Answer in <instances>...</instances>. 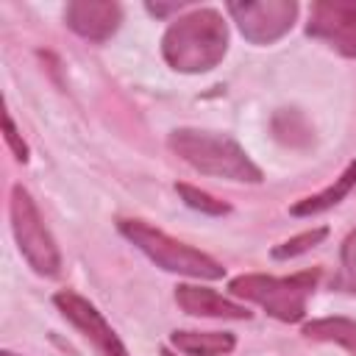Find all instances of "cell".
<instances>
[{"instance_id":"cell-8","label":"cell","mask_w":356,"mask_h":356,"mask_svg":"<svg viewBox=\"0 0 356 356\" xmlns=\"http://www.w3.org/2000/svg\"><path fill=\"white\" fill-rule=\"evenodd\" d=\"M306 36L345 58H356V0H314L309 6Z\"/></svg>"},{"instance_id":"cell-10","label":"cell","mask_w":356,"mask_h":356,"mask_svg":"<svg viewBox=\"0 0 356 356\" xmlns=\"http://www.w3.org/2000/svg\"><path fill=\"white\" fill-rule=\"evenodd\" d=\"M172 298L178 309L189 317H209V320H250L253 317V312L245 303L225 298L217 289L203 286V284H178Z\"/></svg>"},{"instance_id":"cell-3","label":"cell","mask_w":356,"mask_h":356,"mask_svg":"<svg viewBox=\"0 0 356 356\" xmlns=\"http://www.w3.org/2000/svg\"><path fill=\"white\" fill-rule=\"evenodd\" d=\"M323 270L309 267L292 275H267V273H242L228 281V292L236 300L256 303L278 323H303L309 298L320 284Z\"/></svg>"},{"instance_id":"cell-20","label":"cell","mask_w":356,"mask_h":356,"mask_svg":"<svg viewBox=\"0 0 356 356\" xmlns=\"http://www.w3.org/2000/svg\"><path fill=\"white\" fill-rule=\"evenodd\" d=\"M0 356H19V353H14V350H0Z\"/></svg>"},{"instance_id":"cell-4","label":"cell","mask_w":356,"mask_h":356,"mask_svg":"<svg viewBox=\"0 0 356 356\" xmlns=\"http://www.w3.org/2000/svg\"><path fill=\"white\" fill-rule=\"evenodd\" d=\"M117 231H120L122 239H128L139 253H145L164 273H175V275L195 278V281H220V278H225L222 261H217L214 256L170 236L167 231H161V228H156L145 220L120 217Z\"/></svg>"},{"instance_id":"cell-9","label":"cell","mask_w":356,"mask_h":356,"mask_svg":"<svg viewBox=\"0 0 356 356\" xmlns=\"http://www.w3.org/2000/svg\"><path fill=\"white\" fill-rule=\"evenodd\" d=\"M64 25L86 39V42H106L122 25V6L117 0H72L64 6Z\"/></svg>"},{"instance_id":"cell-11","label":"cell","mask_w":356,"mask_h":356,"mask_svg":"<svg viewBox=\"0 0 356 356\" xmlns=\"http://www.w3.org/2000/svg\"><path fill=\"white\" fill-rule=\"evenodd\" d=\"M167 345L184 356H228L236 348V334L231 331H195L175 328L167 337Z\"/></svg>"},{"instance_id":"cell-15","label":"cell","mask_w":356,"mask_h":356,"mask_svg":"<svg viewBox=\"0 0 356 356\" xmlns=\"http://www.w3.org/2000/svg\"><path fill=\"white\" fill-rule=\"evenodd\" d=\"M325 236H328V225H317V228L300 231V234H295V236H289V239H284V242L273 245L270 256H273L275 261H286V259L303 256V253L314 250V248H317V245H320Z\"/></svg>"},{"instance_id":"cell-13","label":"cell","mask_w":356,"mask_h":356,"mask_svg":"<svg viewBox=\"0 0 356 356\" xmlns=\"http://www.w3.org/2000/svg\"><path fill=\"white\" fill-rule=\"evenodd\" d=\"M300 334L312 342H331L339 345L342 350H348V356H356V320L350 317H317V320H306L300 325Z\"/></svg>"},{"instance_id":"cell-12","label":"cell","mask_w":356,"mask_h":356,"mask_svg":"<svg viewBox=\"0 0 356 356\" xmlns=\"http://www.w3.org/2000/svg\"><path fill=\"white\" fill-rule=\"evenodd\" d=\"M353 189H356V159L348 161V167L339 172V178H334V184H328L325 189H320L314 195H306V197L295 200L289 206V214L292 217H317V214L331 211L334 206H339Z\"/></svg>"},{"instance_id":"cell-7","label":"cell","mask_w":356,"mask_h":356,"mask_svg":"<svg viewBox=\"0 0 356 356\" xmlns=\"http://www.w3.org/2000/svg\"><path fill=\"white\" fill-rule=\"evenodd\" d=\"M53 306L61 312V317L86 342H92L100 350V356H131L128 348H125V342L120 339V334L103 317V312L92 300H86L83 295H78L75 289H58V292H53Z\"/></svg>"},{"instance_id":"cell-5","label":"cell","mask_w":356,"mask_h":356,"mask_svg":"<svg viewBox=\"0 0 356 356\" xmlns=\"http://www.w3.org/2000/svg\"><path fill=\"white\" fill-rule=\"evenodd\" d=\"M8 220H11V234L17 242V250L28 261V267L42 275V278H56L61 273V250L56 236L50 234L33 195L22 186L14 184L8 195Z\"/></svg>"},{"instance_id":"cell-2","label":"cell","mask_w":356,"mask_h":356,"mask_svg":"<svg viewBox=\"0 0 356 356\" xmlns=\"http://www.w3.org/2000/svg\"><path fill=\"white\" fill-rule=\"evenodd\" d=\"M167 147L200 175L234 181V184H261V167L248 156V150L228 134L203 128H172L167 134Z\"/></svg>"},{"instance_id":"cell-19","label":"cell","mask_w":356,"mask_h":356,"mask_svg":"<svg viewBox=\"0 0 356 356\" xmlns=\"http://www.w3.org/2000/svg\"><path fill=\"white\" fill-rule=\"evenodd\" d=\"M159 356H175V350H172L170 345H161V348H159Z\"/></svg>"},{"instance_id":"cell-18","label":"cell","mask_w":356,"mask_h":356,"mask_svg":"<svg viewBox=\"0 0 356 356\" xmlns=\"http://www.w3.org/2000/svg\"><path fill=\"white\" fill-rule=\"evenodd\" d=\"M184 8H186V3H145V11H147L150 17H156V19H164V17L178 14V11H184Z\"/></svg>"},{"instance_id":"cell-1","label":"cell","mask_w":356,"mask_h":356,"mask_svg":"<svg viewBox=\"0 0 356 356\" xmlns=\"http://www.w3.org/2000/svg\"><path fill=\"white\" fill-rule=\"evenodd\" d=\"M231 33L217 8H192L172 19L161 36V56L170 70L184 75L211 72L228 56Z\"/></svg>"},{"instance_id":"cell-17","label":"cell","mask_w":356,"mask_h":356,"mask_svg":"<svg viewBox=\"0 0 356 356\" xmlns=\"http://www.w3.org/2000/svg\"><path fill=\"white\" fill-rule=\"evenodd\" d=\"M3 139H6V145H8V150L14 153V159L17 161H28L31 159V147H28V142L22 139V134H19V128L14 125V117L8 114V111H3Z\"/></svg>"},{"instance_id":"cell-6","label":"cell","mask_w":356,"mask_h":356,"mask_svg":"<svg viewBox=\"0 0 356 356\" xmlns=\"http://www.w3.org/2000/svg\"><path fill=\"white\" fill-rule=\"evenodd\" d=\"M225 11L250 44L264 47L295 28L300 6L298 0H231L225 3Z\"/></svg>"},{"instance_id":"cell-16","label":"cell","mask_w":356,"mask_h":356,"mask_svg":"<svg viewBox=\"0 0 356 356\" xmlns=\"http://www.w3.org/2000/svg\"><path fill=\"white\" fill-rule=\"evenodd\" d=\"M331 286L339 292L356 295V228H350V234L339 245V267Z\"/></svg>"},{"instance_id":"cell-14","label":"cell","mask_w":356,"mask_h":356,"mask_svg":"<svg viewBox=\"0 0 356 356\" xmlns=\"http://www.w3.org/2000/svg\"><path fill=\"white\" fill-rule=\"evenodd\" d=\"M175 192H178V197L184 200V206H189L192 211H200V214H206V217H225V214L231 211V206H228L225 200L214 197L211 192H206V189H200V186H192V184L178 181V184H175Z\"/></svg>"}]
</instances>
